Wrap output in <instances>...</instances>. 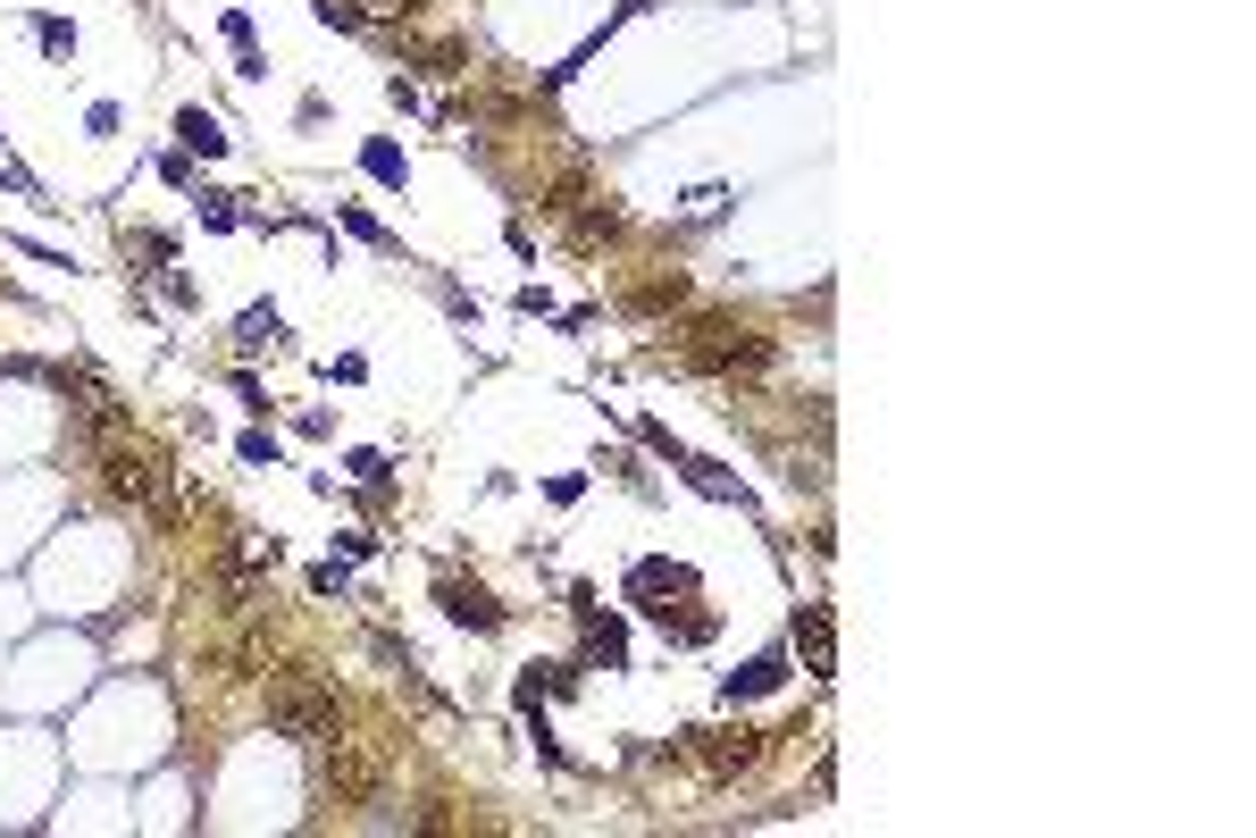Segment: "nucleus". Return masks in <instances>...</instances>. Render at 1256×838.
<instances>
[{"label": "nucleus", "mask_w": 1256, "mask_h": 838, "mask_svg": "<svg viewBox=\"0 0 1256 838\" xmlns=\"http://www.w3.org/2000/svg\"><path fill=\"white\" fill-rule=\"evenodd\" d=\"M445 612H452L461 629H503V612L477 596V587H445Z\"/></svg>", "instance_id": "nucleus-1"}, {"label": "nucleus", "mask_w": 1256, "mask_h": 838, "mask_svg": "<svg viewBox=\"0 0 1256 838\" xmlns=\"http://www.w3.org/2000/svg\"><path fill=\"white\" fill-rule=\"evenodd\" d=\"M176 135H185V151H227L218 118H201V110H185V118H176Z\"/></svg>", "instance_id": "nucleus-2"}, {"label": "nucleus", "mask_w": 1256, "mask_h": 838, "mask_svg": "<svg viewBox=\"0 0 1256 838\" xmlns=\"http://www.w3.org/2000/svg\"><path fill=\"white\" fill-rule=\"evenodd\" d=\"M780 670H787V663H746V670H729V696H762V688H780Z\"/></svg>", "instance_id": "nucleus-3"}, {"label": "nucleus", "mask_w": 1256, "mask_h": 838, "mask_svg": "<svg viewBox=\"0 0 1256 838\" xmlns=\"http://www.w3.org/2000/svg\"><path fill=\"white\" fill-rule=\"evenodd\" d=\"M369 168H378L385 185H394V176H403V151H394V144H369Z\"/></svg>", "instance_id": "nucleus-4"}, {"label": "nucleus", "mask_w": 1256, "mask_h": 838, "mask_svg": "<svg viewBox=\"0 0 1256 838\" xmlns=\"http://www.w3.org/2000/svg\"><path fill=\"white\" fill-rule=\"evenodd\" d=\"M243 344H277V311H252V319H243Z\"/></svg>", "instance_id": "nucleus-5"}]
</instances>
